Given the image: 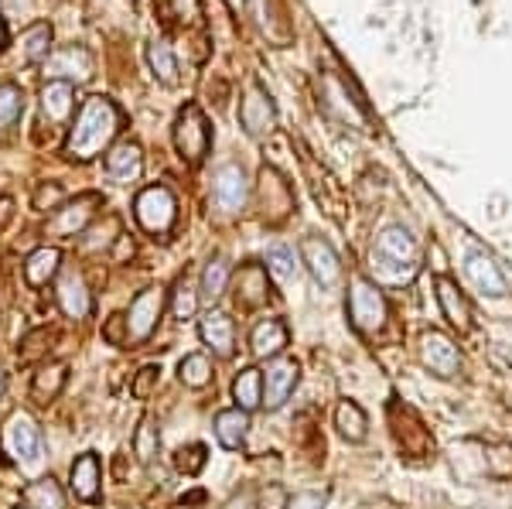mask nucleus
Here are the masks:
<instances>
[{"instance_id":"obj_12","label":"nucleus","mask_w":512,"mask_h":509,"mask_svg":"<svg viewBox=\"0 0 512 509\" xmlns=\"http://www.w3.org/2000/svg\"><path fill=\"white\" fill-rule=\"evenodd\" d=\"M301 260L308 264L311 277H315L321 287H335L338 277H342V260H338L335 246L328 240H321V236H308V240L301 243Z\"/></svg>"},{"instance_id":"obj_16","label":"nucleus","mask_w":512,"mask_h":509,"mask_svg":"<svg viewBox=\"0 0 512 509\" xmlns=\"http://www.w3.org/2000/svg\"><path fill=\"white\" fill-rule=\"evenodd\" d=\"M198 335H202V342L216 352L219 359H229L236 352V325L226 311H219V308L205 311L202 322H198Z\"/></svg>"},{"instance_id":"obj_21","label":"nucleus","mask_w":512,"mask_h":509,"mask_svg":"<svg viewBox=\"0 0 512 509\" xmlns=\"http://www.w3.org/2000/svg\"><path fill=\"white\" fill-rule=\"evenodd\" d=\"M267 298H270L267 270H263L260 264L239 267V274H236V305L260 308V305H267Z\"/></svg>"},{"instance_id":"obj_41","label":"nucleus","mask_w":512,"mask_h":509,"mask_svg":"<svg viewBox=\"0 0 512 509\" xmlns=\"http://www.w3.org/2000/svg\"><path fill=\"white\" fill-rule=\"evenodd\" d=\"M158 380H161V369L158 366H144L134 376V383H130V393H134L137 400H147L154 390H158Z\"/></svg>"},{"instance_id":"obj_11","label":"nucleus","mask_w":512,"mask_h":509,"mask_svg":"<svg viewBox=\"0 0 512 509\" xmlns=\"http://www.w3.org/2000/svg\"><path fill=\"white\" fill-rule=\"evenodd\" d=\"M45 76L52 82H89L93 79V55L86 52L82 45H69V48H59L45 59Z\"/></svg>"},{"instance_id":"obj_31","label":"nucleus","mask_w":512,"mask_h":509,"mask_svg":"<svg viewBox=\"0 0 512 509\" xmlns=\"http://www.w3.org/2000/svg\"><path fill=\"white\" fill-rule=\"evenodd\" d=\"M212 359L205 356V352H192V356H185L178 363V380L185 383V387H192V390H202V387H209L212 383Z\"/></svg>"},{"instance_id":"obj_29","label":"nucleus","mask_w":512,"mask_h":509,"mask_svg":"<svg viewBox=\"0 0 512 509\" xmlns=\"http://www.w3.org/2000/svg\"><path fill=\"white\" fill-rule=\"evenodd\" d=\"M24 506L28 509H65V492L52 475H45V479H35L28 489H24Z\"/></svg>"},{"instance_id":"obj_28","label":"nucleus","mask_w":512,"mask_h":509,"mask_svg":"<svg viewBox=\"0 0 512 509\" xmlns=\"http://www.w3.org/2000/svg\"><path fill=\"white\" fill-rule=\"evenodd\" d=\"M233 397H236V407L239 410H256L263 407V369H243V373L233 380Z\"/></svg>"},{"instance_id":"obj_13","label":"nucleus","mask_w":512,"mask_h":509,"mask_svg":"<svg viewBox=\"0 0 512 509\" xmlns=\"http://www.w3.org/2000/svg\"><path fill=\"white\" fill-rule=\"evenodd\" d=\"M55 301H59L62 315L72 318V322H86L93 315V294L86 287V277L79 270H65L59 277V287H55Z\"/></svg>"},{"instance_id":"obj_19","label":"nucleus","mask_w":512,"mask_h":509,"mask_svg":"<svg viewBox=\"0 0 512 509\" xmlns=\"http://www.w3.org/2000/svg\"><path fill=\"white\" fill-rule=\"evenodd\" d=\"M106 175L117 185L137 182V178L144 175V154H140V147L130 141L110 147V154H106Z\"/></svg>"},{"instance_id":"obj_1","label":"nucleus","mask_w":512,"mask_h":509,"mask_svg":"<svg viewBox=\"0 0 512 509\" xmlns=\"http://www.w3.org/2000/svg\"><path fill=\"white\" fill-rule=\"evenodd\" d=\"M120 123H123V117H120L117 103L106 100V96H89V100L82 103L72 130H69L65 154H69L72 161L99 158V154L113 144V137L120 134Z\"/></svg>"},{"instance_id":"obj_4","label":"nucleus","mask_w":512,"mask_h":509,"mask_svg":"<svg viewBox=\"0 0 512 509\" xmlns=\"http://www.w3.org/2000/svg\"><path fill=\"white\" fill-rule=\"evenodd\" d=\"M134 216L144 233L164 236V233H171V226H175V219H178V199L171 195L168 185H151L137 195Z\"/></svg>"},{"instance_id":"obj_35","label":"nucleus","mask_w":512,"mask_h":509,"mask_svg":"<svg viewBox=\"0 0 512 509\" xmlns=\"http://www.w3.org/2000/svg\"><path fill=\"white\" fill-rule=\"evenodd\" d=\"M24 117V93L14 82H0V130H11Z\"/></svg>"},{"instance_id":"obj_38","label":"nucleus","mask_w":512,"mask_h":509,"mask_svg":"<svg viewBox=\"0 0 512 509\" xmlns=\"http://www.w3.org/2000/svg\"><path fill=\"white\" fill-rule=\"evenodd\" d=\"M134 455L140 458V462H154V455H158V428H154L151 417H144L140 421V428L134 434Z\"/></svg>"},{"instance_id":"obj_15","label":"nucleus","mask_w":512,"mask_h":509,"mask_svg":"<svg viewBox=\"0 0 512 509\" xmlns=\"http://www.w3.org/2000/svg\"><path fill=\"white\" fill-rule=\"evenodd\" d=\"M465 274H468V281H472L482 294H489V298H502V294H509L506 274H502L499 264L492 260V253H485V250L468 253V257H465Z\"/></svg>"},{"instance_id":"obj_14","label":"nucleus","mask_w":512,"mask_h":509,"mask_svg":"<svg viewBox=\"0 0 512 509\" xmlns=\"http://www.w3.org/2000/svg\"><path fill=\"white\" fill-rule=\"evenodd\" d=\"M246 195H250V182H246V171L239 164H222L212 178V199L222 212H243L246 205Z\"/></svg>"},{"instance_id":"obj_46","label":"nucleus","mask_w":512,"mask_h":509,"mask_svg":"<svg viewBox=\"0 0 512 509\" xmlns=\"http://www.w3.org/2000/svg\"><path fill=\"white\" fill-rule=\"evenodd\" d=\"M171 4H175V14L181 21H198V14H202L198 0H171Z\"/></svg>"},{"instance_id":"obj_23","label":"nucleus","mask_w":512,"mask_h":509,"mask_svg":"<svg viewBox=\"0 0 512 509\" xmlns=\"http://www.w3.org/2000/svg\"><path fill=\"white\" fill-rule=\"evenodd\" d=\"M99 205V195H79L76 202H69L65 209H59V216L52 219V233L55 236H76L89 226L93 209Z\"/></svg>"},{"instance_id":"obj_22","label":"nucleus","mask_w":512,"mask_h":509,"mask_svg":"<svg viewBox=\"0 0 512 509\" xmlns=\"http://www.w3.org/2000/svg\"><path fill=\"white\" fill-rule=\"evenodd\" d=\"M437 301H441L444 318L458 332H472V308H468V298L461 294L458 284L448 281V277H437Z\"/></svg>"},{"instance_id":"obj_3","label":"nucleus","mask_w":512,"mask_h":509,"mask_svg":"<svg viewBox=\"0 0 512 509\" xmlns=\"http://www.w3.org/2000/svg\"><path fill=\"white\" fill-rule=\"evenodd\" d=\"M417 260H420V250H417V240L407 233L403 226H386L383 233L376 236V246H373V264L390 274L393 281L400 277H410L417 270Z\"/></svg>"},{"instance_id":"obj_48","label":"nucleus","mask_w":512,"mask_h":509,"mask_svg":"<svg viewBox=\"0 0 512 509\" xmlns=\"http://www.w3.org/2000/svg\"><path fill=\"white\" fill-rule=\"evenodd\" d=\"M4 390H7V373L0 369V397H4Z\"/></svg>"},{"instance_id":"obj_32","label":"nucleus","mask_w":512,"mask_h":509,"mask_svg":"<svg viewBox=\"0 0 512 509\" xmlns=\"http://www.w3.org/2000/svg\"><path fill=\"white\" fill-rule=\"evenodd\" d=\"M147 62H151L158 82H164V86H178V59H175V52H171L168 41H151Z\"/></svg>"},{"instance_id":"obj_37","label":"nucleus","mask_w":512,"mask_h":509,"mask_svg":"<svg viewBox=\"0 0 512 509\" xmlns=\"http://www.w3.org/2000/svg\"><path fill=\"white\" fill-rule=\"evenodd\" d=\"M267 274H274L277 281H291L297 274V253L291 246H270L267 250Z\"/></svg>"},{"instance_id":"obj_26","label":"nucleus","mask_w":512,"mask_h":509,"mask_svg":"<svg viewBox=\"0 0 512 509\" xmlns=\"http://www.w3.org/2000/svg\"><path fill=\"white\" fill-rule=\"evenodd\" d=\"M59 270H62V253L55 246H41V250L28 257V264H24V281L31 287H45Z\"/></svg>"},{"instance_id":"obj_33","label":"nucleus","mask_w":512,"mask_h":509,"mask_svg":"<svg viewBox=\"0 0 512 509\" xmlns=\"http://www.w3.org/2000/svg\"><path fill=\"white\" fill-rule=\"evenodd\" d=\"M48 45H52V28L48 24H31L21 35V62L35 65L41 59H48Z\"/></svg>"},{"instance_id":"obj_50","label":"nucleus","mask_w":512,"mask_h":509,"mask_svg":"<svg viewBox=\"0 0 512 509\" xmlns=\"http://www.w3.org/2000/svg\"><path fill=\"white\" fill-rule=\"evenodd\" d=\"M18 509H21V506H18ZM24 509H28V506H24Z\"/></svg>"},{"instance_id":"obj_5","label":"nucleus","mask_w":512,"mask_h":509,"mask_svg":"<svg viewBox=\"0 0 512 509\" xmlns=\"http://www.w3.org/2000/svg\"><path fill=\"white\" fill-rule=\"evenodd\" d=\"M0 445H4L7 455H11L18 465H24V469L38 465L41 462V431H38L35 417L24 414V410L7 417L4 431H0Z\"/></svg>"},{"instance_id":"obj_25","label":"nucleus","mask_w":512,"mask_h":509,"mask_svg":"<svg viewBox=\"0 0 512 509\" xmlns=\"http://www.w3.org/2000/svg\"><path fill=\"white\" fill-rule=\"evenodd\" d=\"M246 431H250V414H246V410L229 407L216 414V438L222 448L239 451L246 445Z\"/></svg>"},{"instance_id":"obj_40","label":"nucleus","mask_w":512,"mask_h":509,"mask_svg":"<svg viewBox=\"0 0 512 509\" xmlns=\"http://www.w3.org/2000/svg\"><path fill=\"white\" fill-rule=\"evenodd\" d=\"M205 445H185V448H178L175 451V469L181 475H198L205 469Z\"/></svg>"},{"instance_id":"obj_36","label":"nucleus","mask_w":512,"mask_h":509,"mask_svg":"<svg viewBox=\"0 0 512 509\" xmlns=\"http://www.w3.org/2000/svg\"><path fill=\"white\" fill-rule=\"evenodd\" d=\"M195 311H198V291L188 277H181L175 284V291H171V318L188 322V318H195Z\"/></svg>"},{"instance_id":"obj_43","label":"nucleus","mask_w":512,"mask_h":509,"mask_svg":"<svg viewBox=\"0 0 512 509\" xmlns=\"http://www.w3.org/2000/svg\"><path fill=\"white\" fill-rule=\"evenodd\" d=\"M59 202H62V188L59 185H41L35 192V209L38 212L59 209Z\"/></svg>"},{"instance_id":"obj_18","label":"nucleus","mask_w":512,"mask_h":509,"mask_svg":"<svg viewBox=\"0 0 512 509\" xmlns=\"http://www.w3.org/2000/svg\"><path fill=\"white\" fill-rule=\"evenodd\" d=\"M99 486H103V469H99V458L93 451L79 455L69 469V489L76 492L82 503H99Z\"/></svg>"},{"instance_id":"obj_34","label":"nucleus","mask_w":512,"mask_h":509,"mask_svg":"<svg viewBox=\"0 0 512 509\" xmlns=\"http://www.w3.org/2000/svg\"><path fill=\"white\" fill-rule=\"evenodd\" d=\"M229 264L222 257H216V260H209L205 264V270H202V298H209V301H219L222 294H226V287H229Z\"/></svg>"},{"instance_id":"obj_45","label":"nucleus","mask_w":512,"mask_h":509,"mask_svg":"<svg viewBox=\"0 0 512 509\" xmlns=\"http://www.w3.org/2000/svg\"><path fill=\"white\" fill-rule=\"evenodd\" d=\"M260 509H287V492L280 486H270L260 496Z\"/></svg>"},{"instance_id":"obj_2","label":"nucleus","mask_w":512,"mask_h":509,"mask_svg":"<svg viewBox=\"0 0 512 509\" xmlns=\"http://www.w3.org/2000/svg\"><path fill=\"white\" fill-rule=\"evenodd\" d=\"M345 311H349V322L359 335H379L386 328V318H390L386 294L373 281H366V277H355L349 284Z\"/></svg>"},{"instance_id":"obj_10","label":"nucleus","mask_w":512,"mask_h":509,"mask_svg":"<svg viewBox=\"0 0 512 509\" xmlns=\"http://www.w3.org/2000/svg\"><path fill=\"white\" fill-rule=\"evenodd\" d=\"M297 380H301V366L287 356L270 359L267 369H263V407L267 410H280L287 404V397L294 393Z\"/></svg>"},{"instance_id":"obj_27","label":"nucleus","mask_w":512,"mask_h":509,"mask_svg":"<svg viewBox=\"0 0 512 509\" xmlns=\"http://www.w3.org/2000/svg\"><path fill=\"white\" fill-rule=\"evenodd\" d=\"M335 428L345 441L359 445V441H366V434H369V421L355 400H342V404L335 407Z\"/></svg>"},{"instance_id":"obj_42","label":"nucleus","mask_w":512,"mask_h":509,"mask_svg":"<svg viewBox=\"0 0 512 509\" xmlns=\"http://www.w3.org/2000/svg\"><path fill=\"white\" fill-rule=\"evenodd\" d=\"M103 339L113 346H127V315H113L103 328Z\"/></svg>"},{"instance_id":"obj_17","label":"nucleus","mask_w":512,"mask_h":509,"mask_svg":"<svg viewBox=\"0 0 512 509\" xmlns=\"http://www.w3.org/2000/svg\"><path fill=\"white\" fill-rule=\"evenodd\" d=\"M274 103H270V96L263 93L260 86H253L250 93L243 96V103H239V123H243V130L250 137H263L274 130Z\"/></svg>"},{"instance_id":"obj_47","label":"nucleus","mask_w":512,"mask_h":509,"mask_svg":"<svg viewBox=\"0 0 512 509\" xmlns=\"http://www.w3.org/2000/svg\"><path fill=\"white\" fill-rule=\"evenodd\" d=\"M4 45H7V24L0 18V52H4Z\"/></svg>"},{"instance_id":"obj_20","label":"nucleus","mask_w":512,"mask_h":509,"mask_svg":"<svg viewBox=\"0 0 512 509\" xmlns=\"http://www.w3.org/2000/svg\"><path fill=\"white\" fill-rule=\"evenodd\" d=\"M287 342H291V335H287V325L280 318H263L250 332V349L256 359H277L287 349Z\"/></svg>"},{"instance_id":"obj_49","label":"nucleus","mask_w":512,"mask_h":509,"mask_svg":"<svg viewBox=\"0 0 512 509\" xmlns=\"http://www.w3.org/2000/svg\"><path fill=\"white\" fill-rule=\"evenodd\" d=\"M7 4H11V7H21V4H28V0H7Z\"/></svg>"},{"instance_id":"obj_44","label":"nucleus","mask_w":512,"mask_h":509,"mask_svg":"<svg viewBox=\"0 0 512 509\" xmlns=\"http://www.w3.org/2000/svg\"><path fill=\"white\" fill-rule=\"evenodd\" d=\"M325 503V492H297L294 499H287V509H325Z\"/></svg>"},{"instance_id":"obj_8","label":"nucleus","mask_w":512,"mask_h":509,"mask_svg":"<svg viewBox=\"0 0 512 509\" xmlns=\"http://www.w3.org/2000/svg\"><path fill=\"white\" fill-rule=\"evenodd\" d=\"M164 311V291L161 287H144L127 311V346H144L154 335Z\"/></svg>"},{"instance_id":"obj_24","label":"nucleus","mask_w":512,"mask_h":509,"mask_svg":"<svg viewBox=\"0 0 512 509\" xmlns=\"http://www.w3.org/2000/svg\"><path fill=\"white\" fill-rule=\"evenodd\" d=\"M76 110V93H72L69 82H48L41 89V113L48 123H65Z\"/></svg>"},{"instance_id":"obj_7","label":"nucleus","mask_w":512,"mask_h":509,"mask_svg":"<svg viewBox=\"0 0 512 509\" xmlns=\"http://www.w3.org/2000/svg\"><path fill=\"white\" fill-rule=\"evenodd\" d=\"M390 424H393V438H396V445H400L403 455L424 458V455H431V451H434L431 431H427L424 421H420V417L407 404H400V400H393V404H390Z\"/></svg>"},{"instance_id":"obj_6","label":"nucleus","mask_w":512,"mask_h":509,"mask_svg":"<svg viewBox=\"0 0 512 509\" xmlns=\"http://www.w3.org/2000/svg\"><path fill=\"white\" fill-rule=\"evenodd\" d=\"M212 134H209V120L198 106H185L175 120V147L185 164H198L209 154Z\"/></svg>"},{"instance_id":"obj_30","label":"nucleus","mask_w":512,"mask_h":509,"mask_svg":"<svg viewBox=\"0 0 512 509\" xmlns=\"http://www.w3.org/2000/svg\"><path fill=\"white\" fill-rule=\"evenodd\" d=\"M65 363H48L41 366L35 373V383H31V397L38 400V404H48V400H55L65 387Z\"/></svg>"},{"instance_id":"obj_9","label":"nucleus","mask_w":512,"mask_h":509,"mask_svg":"<svg viewBox=\"0 0 512 509\" xmlns=\"http://www.w3.org/2000/svg\"><path fill=\"white\" fill-rule=\"evenodd\" d=\"M420 363L441 380H454L461 373V352L454 346V339L431 328V332L420 335Z\"/></svg>"},{"instance_id":"obj_39","label":"nucleus","mask_w":512,"mask_h":509,"mask_svg":"<svg viewBox=\"0 0 512 509\" xmlns=\"http://www.w3.org/2000/svg\"><path fill=\"white\" fill-rule=\"evenodd\" d=\"M485 472H489L492 479H509L512 475V445L485 448Z\"/></svg>"}]
</instances>
